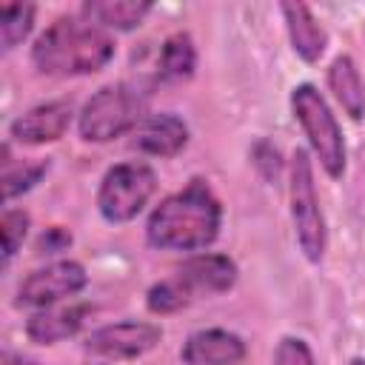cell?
I'll list each match as a JSON object with an SVG mask.
<instances>
[{"instance_id":"obj_21","label":"cell","mask_w":365,"mask_h":365,"mask_svg":"<svg viewBox=\"0 0 365 365\" xmlns=\"http://www.w3.org/2000/svg\"><path fill=\"white\" fill-rule=\"evenodd\" d=\"M31 217L23 208H6L0 217V240H3V265H9L14 259V254L20 251L26 234H29Z\"/></svg>"},{"instance_id":"obj_16","label":"cell","mask_w":365,"mask_h":365,"mask_svg":"<svg viewBox=\"0 0 365 365\" xmlns=\"http://www.w3.org/2000/svg\"><path fill=\"white\" fill-rule=\"evenodd\" d=\"M154 11L148 0H86L80 14L106 31H134Z\"/></svg>"},{"instance_id":"obj_13","label":"cell","mask_w":365,"mask_h":365,"mask_svg":"<svg viewBox=\"0 0 365 365\" xmlns=\"http://www.w3.org/2000/svg\"><path fill=\"white\" fill-rule=\"evenodd\" d=\"M131 145L148 157H177L188 145V125L182 117H177L171 111L148 114L137 125Z\"/></svg>"},{"instance_id":"obj_26","label":"cell","mask_w":365,"mask_h":365,"mask_svg":"<svg viewBox=\"0 0 365 365\" xmlns=\"http://www.w3.org/2000/svg\"><path fill=\"white\" fill-rule=\"evenodd\" d=\"M348 365H365V356H351V362Z\"/></svg>"},{"instance_id":"obj_23","label":"cell","mask_w":365,"mask_h":365,"mask_svg":"<svg viewBox=\"0 0 365 365\" xmlns=\"http://www.w3.org/2000/svg\"><path fill=\"white\" fill-rule=\"evenodd\" d=\"M251 160H254L257 171L262 174V180H268V182H277V177L282 174V157H279L277 145H271L268 140L254 143V148H251Z\"/></svg>"},{"instance_id":"obj_7","label":"cell","mask_w":365,"mask_h":365,"mask_svg":"<svg viewBox=\"0 0 365 365\" xmlns=\"http://www.w3.org/2000/svg\"><path fill=\"white\" fill-rule=\"evenodd\" d=\"M88 285V274L86 265L77 259H54L43 268H34L31 274L23 277V282L17 285V299L14 305L20 308H51L60 305L68 297H77L83 288Z\"/></svg>"},{"instance_id":"obj_5","label":"cell","mask_w":365,"mask_h":365,"mask_svg":"<svg viewBox=\"0 0 365 365\" xmlns=\"http://www.w3.org/2000/svg\"><path fill=\"white\" fill-rule=\"evenodd\" d=\"M148 117V106L140 88L128 83H108L97 88L77 111V134L86 143H111L134 134Z\"/></svg>"},{"instance_id":"obj_10","label":"cell","mask_w":365,"mask_h":365,"mask_svg":"<svg viewBox=\"0 0 365 365\" xmlns=\"http://www.w3.org/2000/svg\"><path fill=\"white\" fill-rule=\"evenodd\" d=\"M174 274L185 282V288L197 299V297H214V294L231 291L237 285L240 268L228 254L200 251V254H188Z\"/></svg>"},{"instance_id":"obj_11","label":"cell","mask_w":365,"mask_h":365,"mask_svg":"<svg viewBox=\"0 0 365 365\" xmlns=\"http://www.w3.org/2000/svg\"><path fill=\"white\" fill-rule=\"evenodd\" d=\"M245 354H248L245 339L228 328L194 331L180 348V359L185 365H240Z\"/></svg>"},{"instance_id":"obj_25","label":"cell","mask_w":365,"mask_h":365,"mask_svg":"<svg viewBox=\"0 0 365 365\" xmlns=\"http://www.w3.org/2000/svg\"><path fill=\"white\" fill-rule=\"evenodd\" d=\"M0 365H37V362L31 356H26V354H17L11 348H3L0 351Z\"/></svg>"},{"instance_id":"obj_17","label":"cell","mask_w":365,"mask_h":365,"mask_svg":"<svg viewBox=\"0 0 365 365\" xmlns=\"http://www.w3.org/2000/svg\"><path fill=\"white\" fill-rule=\"evenodd\" d=\"M197 68V46L188 31H171L157 54V71L168 83H182L191 80Z\"/></svg>"},{"instance_id":"obj_22","label":"cell","mask_w":365,"mask_h":365,"mask_svg":"<svg viewBox=\"0 0 365 365\" xmlns=\"http://www.w3.org/2000/svg\"><path fill=\"white\" fill-rule=\"evenodd\" d=\"M271 365H317L314 362V351L302 336H282L274 348V359Z\"/></svg>"},{"instance_id":"obj_3","label":"cell","mask_w":365,"mask_h":365,"mask_svg":"<svg viewBox=\"0 0 365 365\" xmlns=\"http://www.w3.org/2000/svg\"><path fill=\"white\" fill-rule=\"evenodd\" d=\"M288 103H291L294 120L299 123V128L308 140L311 157L319 163V168L331 180H342L345 165H348V148H345L342 125H339L334 108L328 106V100L322 97V91L311 83H297L291 88Z\"/></svg>"},{"instance_id":"obj_24","label":"cell","mask_w":365,"mask_h":365,"mask_svg":"<svg viewBox=\"0 0 365 365\" xmlns=\"http://www.w3.org/2000/svg\"><path fill=\"white\" fill-rule=\"evenodd\" d=\"M68 245H71V231H66L63 225L46 228V231L37 237V242H34L37 254H60V251H66Z\"/></svg>"},{"instance_id":"obj_6","label":"cell","mask_w":365,"mask_h":365,"mask_svg":"<svg viewBox=\"0 0 365 365\" xmlns=\"http://www.w3.org/2000/svg\"><path fill=\"white\" fill-rule=\"evenodd\" d=\"M157 194V171L143 160L114 163L97 188V211L111 225L137 220Z\"/></svg>"},{"instance_id":"obj_19","label":"cell","mask_w":365,"mask_h":365,"mask_svg":"<svg viewBox=\"0 0 365 365\" xmlns=\"http://www.w3.org/2000/svg\"><path fill=\"white\" fill-rule=\"evenodd\" d=\"M194 302V294L185 288V282L171 274L165 279H157L148 291H145V308L157 317H168V314H177L182 308H188Z\"/></svg>"},{"instance_id":"obj_20","label":"cell","mask_w":365,"mask_h":365,"mask_svg":"<svg viewBox=\"0 0 365 365\" xmlns=\"http://www.w3.org/2000/svg\"><path fill=\"white\" fill-rule=\"evenodd\" d=\"M48 174V160H31V163H6L3 165V200L11 202L14 197L34 188Z\"/></svg>"},{"instance_id":"obj_12","label":"cell","mask_w":365,"mask_h":365,"mask_svg":"<svg viewBox=\"0 0 365 365\" xmlns=\"http://www.w3.org/2000/svg\"><path fill=\"white\" fill-rule=\"evenodd\" d=\"M91 311L94 308L88 302H68V305L40 308V311L29 314L23 331H26L29 342H34V345H54V342H63V339L80 334L86 319L91 317Z\"/></svg>"},{"instance_id":"obj_8","label":"cell","mask_w":365,"mask_h":365,"mask_svg":"<svg viewBox=\"0 0 365 365\" xmlns=\"http://www.w3.org/2000/svg\"><path fill=\"white\" fill-rule=\"evenodd\" d=\"M163 339V328L145 319H120L111 325H100L86 336V351L106 359H137L154 351Z\"/></svg>"},{"instance_id":"obj_15","label":"cell","mask_w":365,"mask_h":365,"mask_svg":"<svg viewBox=\"0 0 365 365\" xmlns=\"http://www.w3.org/2000/svg\"><path fill=\"white\" fill-rule=\"evenodd\" d=\"M325 83H328V91L334 94V100L339 103V108L351 120L365 117V83H362V74L351 54H336L328 63Z\"/></svg>"},{"instance_id":"obj_2","label":"cell","mask_w":365,"mask_h":365,"mask_svg":"<svg viewBox=\"0 0 365 365\" xmlns=\"http://www.w3.org/2000/svg\"><path fill=\"white\" fill-rule=\"evenodd\" d=\"M111 31L94 26L80 11L54 17L31 43V66L48 77L97 74L114 60Z\"/></svg>"},{"instance_id":"obj_4","label":"cell","mask_w":365,"mask_h":365,"mask_svg":"<svg viewBox=\"0 0 365 365\" xmlns=\"http://www.w3.org/2000/svg\"><path fill=\"white\" fill-rule=\"evenodd\" d=\"M288 211L299 254L319 265L328 251V222L314 180V157L308 148H294L288 160Z\"/></svg>"},{"instance_id":"obj_14","label":"cell","mask_w":365,"mask_h":365,"mask_svg":"<svg viewBox=\"0 0 365 365\" xmlns=\"http://www.w3.org/2000/svg\"><path fill=\"white\" fill-rule=\"evenodd\" d=\"M279 14H282L285 34H288V43H291L294 54L302 63H317L325 54V48H328V31L317 20L311 6L299 3V0L297 3H282Z\"/></svg>"},{"instance_id":"obj_1","label":"cell","mask_w":365,"mask_h":365,"mask_svg":"<svg viewBox=\"0 0 365 365\" xmlns=\"http://www.w3.org/2000/svg\"><path fill=\"white\" fill-rule=\"evenodd\" d=\"M222 228V202L202 177H191L180 191L163 197L145 220V242L157 251L200 254L211 248Z\"/></svg>"},{"instance_id":"obj_9","label":"cell","mask_w":365,"mask_h":365,"mask_svg":"<svg viewBox=\"0 0 365 365\" xmlns=\"http://www.w3.org/2000/svg\"><path fill=\"white\" fill-rule=\"evenodd\" d=\"M71 120H74V106L68 100H48L17 114L9 123V137L20 145L57 143L71 128Z\"/></svg>"},{"instance_id":"obj_18","label":"cell","mask_w":365,"mask_h":365,"mask_svg":"<svg viewBox=\"0 0 365 365\" xmlns=\"http://www.w3.org/2000/svg\"><path fill=\"white\" fill-rule=\"evenodd\" d=\"M37 6L34 3H6L0 6V51H14L34 29Z\"/></svg>"}]
</instances>
